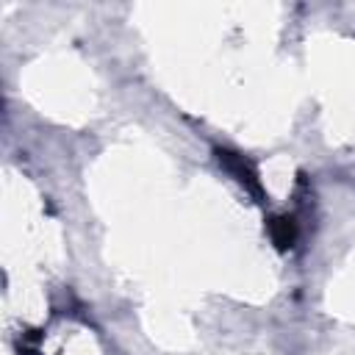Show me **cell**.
Segmentation results:
<instances>
[{"label": "cell", "instance_id": "7a4b0ae2", "mask_svg": "<svg viewBox=\"0 0 355 355\" xmlns=\"http://www.w3.org/2000/svg\"><path fill=\"white\" fill-rule=\"evenodd\" d=\"M269 230H272V241H275L280 250L291 247L294 239H297V227H294V219H291V216H275V219L269 222Z\"/></svg>", "mask_w": 355, "mask_h": 355}, {"label": "cell", "instance_id": "6da1fadb", "mask_svg": "<svg viewBox=\"0 0 355 355\" xmlns=\"http://www.w3.org/2000/svg\"><path fill=\"white\" fill-rule=\"evenodd\" d=\"M216 155H219V164H225V169H227L230 175H236V180H239V183H244L252 194H261L258 172L252 169V164H250L244 155L230 153V150H216Z\"/></svg>", "mask_w": 355, "mask_h": 355}]
</instances>
